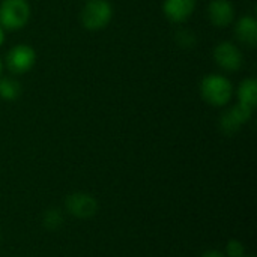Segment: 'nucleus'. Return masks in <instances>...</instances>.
I'll list each match as a JSON object with an SVG mask.
<instances>
[{"instance_id": "a211bd4d", "label": "nucleus", "mask_w": 257, "mask_h": 257, "mask_svg": "<svg viewBox=\"0 0 257 257\" xmlns=\"http://www.w3.org/2000/svg\"><path fill=\"white\" fill-rule=\"evenodd\" d=\"M3 66H5V65H3V60L0 59V77H2V72H3Z\"/></svg>"}, {"instance_id": "39448f33", "label": "nucleus", "mask_w": 257, "mask_h": 257, "mask_svg": "<svg viewBox=\"0 0 257 257\" xmlns=\"http://www.w3.org/2000/svg\"><path fill=\"white\" fill-rule=\"evenodd\" d=\"M214 60L221 69L229 71V72H236L244 65L242 51L230 41H224L215 45Z\"/></svg>"}, {"instance_id": "9d476101", "label": "nucleus", "mask_w": 257, "mask_h": 257, "mask_svg": "<svg viewBox=\"0 0 257 257\" xmlns=\"http://www.w3.org/2000/svg\"><path fill=\"white\" fill-rule=\"evenodd\" d=\"M235 33L236 38L241 44L247 47H256L257 44V21L254 17L245 15L238 20L235 26Z\"/></svg>"}, {"instance_id": "7ed1b4c3", "label": "nucleus", "mask_w": 257, "mask_h": 257, "mask_svg": "<svg viewBox=\"0 0 257 257\" xmlns=\"http://www.w3.org/2000/svg\"><path fill=\"white\" fill-rule=\"evenodd\" d=\"M30 5L27 0H2L0 26L3 30L15 32L23 29L30 20Z\"/></svg>"}, {"instance_id": "4468645a", "label": "nucleus", "mask_w": 257, "mask_h": 257, "mask_svg": "<svg viewBox=\"0 0 257 257\" xmlns=\"http://www.w3.org/2000/svg\"><path fill=\"white\" fill-rule=\"evenodd\" d=\"M175 42L181 47V48H193L197 42L196 33L190 29H179L175 33Z\"/></svg>"}, {"instance_id": "6e6552de", "label": "nucleus", "mask_w": 257, "mask_h": 257, "mask_svg": "<svg viewBox=\"0 0 257 257\" xmlns=\"http://www.w3.org/2000/svg\"><path fill=\"white\" fill-rule=\"evenodd\" d=\"M197 6V0H164L163 12L173 24H182L190 20Z\"/></svg>"}, {"instance_id": "f03ea898", "label": "nucleus", "mask_w": 257, "mask_h": 257, "mask_svg": "<svg viewBox=\"0 0 257 257\" xmlns=\"http://www.w3.org/2000/svg\"><path fill=\"white\" fill-rule=\"evenodd\" d=\"M113 18V6L108 0H87L80 12V21L86 30L105 29Z\"/></svg>"}, {"instance_id": "f8f14e48", "label": "nucleus", "mask_w": 257, "mask_h": 257, "mask_svg": "<svg viewBox=\"0 0 257 257\" xmlns=\"http://www.w3.org/2000/svg\"><path fill=\"white\" fill-rule=\"evenodd\" d=\"M21 95V84L15 78L0 77V98L5 101H15Z\"/></svg>"}, {"instance_id": "9b49d317", "label": "nucleus", "mask_w": 257, "mask_h": 257, "mask_svg": "<svg viewBox=\"0 0 257 257\" xmlns=\"http://www.w3.org/2000/svg\"><path fill=\"white\" fill-rule=\"evenodd\" d=\"M238 104L254 111L257 104V81L256 78H245L238 87Z\"/></svg>"}, {"instance_id": "2eb2a0df", "label": "nucleus", "mask_w": 257, "mask_h": 257, "mask_svg": "<svg viewBox=\"0 0 257 257\" xmlns=\"http://www.w3.org/2000/svg\"><path fill=\"white\" fill-rule=\"evenodd\" d=\"M245 254V248L242 245V242L232 239L227 244V256L229 257H244Z\"/></svg>"}, {"instance_id": "f3484780", "label": "nucleus", "mask_w": 257, "mask_h": 257, "mask_svg": "<svg viewBox=\"0 0 257 257\" xmlns=\"http://www.w3.org/2000/svg\"><path fill=\"white\" fill-rule=\"evenodd\" d=\"M3 42H5V30H3L2 26H0V47L3 45Z\"/></svg>"}, {"instance_id": "ddd939ff", "label": "nucleus", "mask_w": 257, "mask_h": 257, "mask_svg": "<svg viewBox=\"0 0 257 257\" xmlns=\"http://www.w3.org/2000/svg\"><path fill=\"white\" fill-rule=\"evenodd\" d=\"M42 224L47 230H57L62 227L63 224V214L60 212V209L57 208H51V209H47L42 215Z\"/></svg>"}, {"instance_id": "f257e3e1", "label": "nucleus", "mask_w": 257, "mask_h": 257, "mask_svg": "<svg viewBox=\"0 0 257 257\" xmlns=\"http://www.w3.org/2000/svg\"><path fill=\"white\" fill-rule=\"evenodd\" d=\"M200 95L212 107H226L233 96L232 81L220 74H209L200 81Z\"/></svg>"}, {"instance_id": "dca6fc26", "label": "nucleus", "mask_w": 257, "mask_h": 257, "mask_svg": "<svg viewBox=\"0 0 257 257\" xmlns=\"http://www.w3.org/2000/svg\"><path fill=\"white\" fill-rule=\"evenodd\" d=\"M202 257H226V254H223L218 250H209V251H206Z\"/></svg>"}, {"instance_id": "423d86ee", "label": "nucleus", "mask_w": 257, "mask_h": 257, "mask_svg": "<svg viewBox=\"0 0 257 257\" xmlns=\"http://www.w3.org/2000/svg\"><path fill=\"white\" fill-rule=\"evenodd\" d=\"M253 116V110L241 105V104H235L233 107L227 108L221 117H220V128L224 134L227 136H233L236 134Z\"/></svg>"}, {"instance_id": "1a4fd4ad", "label": "nucleus", "mask_w": 257, "mask_h": 257, "mask_svg": "<svg viewBox=\"0 0 257 257\" xmlns=\"http://www.w3.org/2000/svg\"><path fill=\"white\" fill-rule=\"evenodd\" d=\"M208 18L215 27H229L235 21V6L230 0H211Z\"/></svg>"}, {"instance_id": "0eeeda50", "label": "nucleus", "mask_w": 257, "mask_h": 257, "mask_svg": "<svg viewBox=\"0 0 257 257\" xmlns=\"http://www.w3.org/2000/svg\"><path fill=\"white\" fill-rule=\"evenodd\" d=\"M66 211L77 218H90L98 211V202L87 193H72L65 200Z\"/></svg>"}, {"instance_id": "20e7f679", "label": "nucleus", "mask_w": 257, "mask_h": 257, "mask_svg": "<svg viewBox=\"0 0 257 257\" xmlns=\"http://www.w3.org/2000/svg\"><path fill=\"white\" fill-rule=\"evenodd\" d=\"M35 62H36L35 50L27 44H18L8 51L3 65H6L9 72L15 75H23L33 68Z\"/></svg>"}]
</instances>
